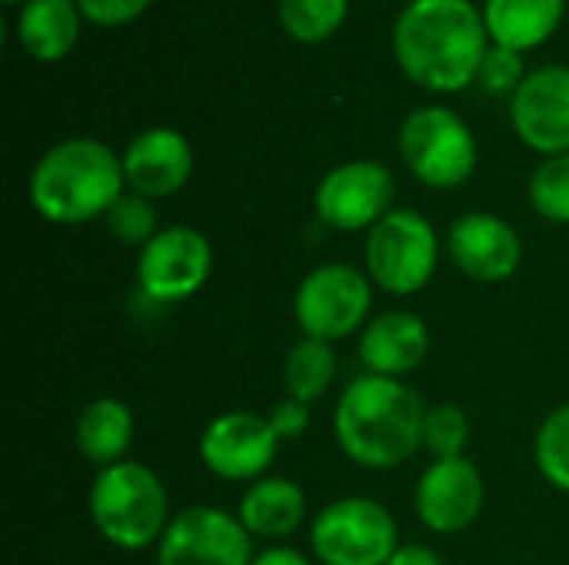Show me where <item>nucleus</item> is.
<instances>
[{
	"label": "nucleus",
	"instance_id": "nucleus-1",
	"mask_svg": "<svg viewBox=\"0 0 569 565\" xmlns=\"http://www.w3.org/2000/svg\"><path fill=\"white\" fill-rule=\"evenodd\" d=\"M487 50L490 33L473 0H410L393 23L400 70L433 93H457L477 83Z\"/></svg>",
	"mask_w": 569,
	"mask_h": 565
},
{
	"label": "nucleus",
	"instance_id": "nucleus-2",
	"mask_svg": "<svg viewBox=\"0 0 569 565\" xmlns=\"http://www.w3.org/2000/svg\"><path fill=\"white\" fill-rule=\"evenodd\" d=\"M427 406L400 380L357 376L333 413V433L340 450L367 470H393L417 456L423 446Z\"/></svg>",
	"mask_w": 569,
	"mask_h": 565
},
{
	"label": "nucleus",
	"instance_id": "nucleus-3",
	"mask_svg": "<svg viewBox=\"0 0 569 565\" xmlns=\"http://www.w3.org/2000/svg\"><path fill=\"white\" fill-rule=\"evenodd\" d=\"M123 163L107 143L70 137L37 160L30 173V203L43 220L73 226L107 216L123 196Z\"/></svg>",
	"mask_w": 569,
	"mask_h": 565
},
{
	"label": "nucleus",
	"instance_id": "nucleus-4",
	"mask_svg": "<svg viewBox=\"0 0 569 565\" xmlns=\"http://www.w3.org/2000/svg\"><path fill=\"white\" fill-rule=\"evenodd\" d=\"M167 490L160 476L143 463H113L97 473L90 486V516L97 533L117 549H147L163 539Z\"/></svg>",
	"mask_w": 569,
	"mask_h": 565
},
{
	"label": "nucleus",
	"instance_id": "nucleus-5",
	"mask_svg": "<svg viewBox=\"0 0 569 565\" xmlns=\"http://www.w3.org/2000/svg\"><path fill=\"white\" fill-rule=\"evenodd\" d=\"M400 157L407 170L433 186L453 190L477 170V137L450 107H420L400 127Z\"/></svg>",
	"mask_w": 569,
	"mask_h": 565
},
{
	"label": "nucleus",
	"instance_id": "nucleus-6",
	"mask_svg": "<svg viewBox=\"0 0 569 565\" xmlns=\"http://www.w3.org/2000/svg\"><path fill=\"white\" fill-rule=\"evenodd\" d=\"M437 256V230L417 210H390L377 226L367 230V276L393 296L420 293L433 280Z\"/></svg>",
	"mask_w": 569,
	"mask_h": 565
},
{
	"label": "nucleus",
	"instance_id": "nucleus-7",
	"mask_svg": "<svg viewBox=\"0 0 569 565\" xmlns=\"http://www.w3.org/2000/svg\"><path fill=\"white\" fill-rule=\"evenodd\" d=\"M310 546L323 565H387L400 549L393 516L363 496L330 503L310 529Z\"/></svg>",
	"mask_w": 569,
	"mask_h": 565
},
{
	"label": "nucleus",
	"instance_id": "nucleus-8",
	"mask_svg": "<svg viewBox=\"0 0 569 565\" xmlns=\"http://www.w3.org/2000/svg\"><path fill=\"white\" fill-rule=\"evenodd\" d=\"M373 290L370 276L347 266V263H327L317 266L293 296V316L310 340H343L357 333L370 316Z\"/></svg>",
	"mask_w": 569,
	"mask_h": 565
},
{
	"label": "nucleus",
	"instance_id": "nucleus-9",
	"mask_svg": "<svg viewBox=\"0 0 569 565\" xmlns=\"http://www.w3.org/2000/svg\"><path fill=\"white\" fill-rule=\"evenodd\" d=\"M213 273V246L193 226L160 230L137 260V283L157 303H180L207 286Z\"/></svg>",
	"mask_w": 569,
	"mask_h": 565
},
{
	"label": "nucleus",
	"instance_id": "nucleus-10",
	"mask_svg": "<svg viewBox=\"0 0 569 565\" xmlns=\"http://www.w3.org/2000/svg\"><path fill=\"white\" fill-rule=\"evenodd\" d=\"M250 533L240 516L217 506H190L170 519L157 565H250Z\"/></svg>",
	"mask_w": 569,
	"mask_h": 565
},
{
	"label": "nucleus",
	"instance_id": "nucleus-11",
	"mask_svg": "<svg viewBox=\"0 0 569 565\" xmlns=\"http://www.w3.org/2000/svg\"><path fill=\"white\" fill-rule=\"evenodd\" d=\"M393 173L373 160H350L330 170L313 196L317 216L343 233L370 230L393 210Z\"/></svg>",
	"mask_w": 569,
	"mask_h": 565
},
{
	"label": "nucleus",
	"instance_id": "nucleus-12",
	"mask_svg": "<svg viewBox=\"0 0 569 565\" xmlns=\"http://www.w3.org/2000/svg\"><path fill=\"white\" fill-rule=\"evenodd\" d=\"M277 450L280 436L257 413H223L200 436V463L227 483L263 480Z\"/></svg>",
	"mask_w": 569,
	"mask_h": 565
},
{
	"label": "nucleus",
	"instance_id": "nucleus-13",
	"mask_svg": "<svg viewBox=\"0 0 569 565\" xmlns=\"http://www.w3.org/2000/svg\"><path fill=\"white\" fill-rule=\"evenodd\" d=\"M510 120L530 150L543 157L569 153V67L553 63L527 73L510 97Z\"/></svg>",
	"mask_w": 569,
	"mask_h": 565
},
{
	"label": "nucleus",
	"instance_id": "nucleus-14",
	"mask_svg": "<svg viewBox=\"0 0 569 565\" xmlns=\"http://www.w3.org/2000/svg\"><path fill=\"white\" fill-rule=\"evenodd\" d=\"M480 509H483V476L463 456L437 460L417 483V516L427 529L440 536L470 529Z\"/></svg>",
	"mask_w": 569,
	"mask_h": 565
},
{
	"label": "nucleus",
	"instance_id": "nucleus-15",
	"mask_svg": "<svg viewBox=\"0 0 569 565\" xmlns=\"http://www.w3.org/2000/svg\"><path fill=\"white\" fill-rule=\"evenodd\" d=\"M120 163H123V180L133 193L147 200H163L173 196L190 180L193 150L180 130L153 127L127 143Z\"/></svg>",
	"mask_w": 569,
	"mask_h": 565
},
{
	"label": "nucleus",
	"instance_id": "nucleus-16",
	"mask_svg": "<svg viewBox=\"0 0 569 565\" xmlns=\"http://www.w3.org/2000/svg\"><path fill=\"white\" fill-rule=\"evenodd\" d=\"M450 256L470 280L500 283L510 280L520 266V236L517 230L493 213H467L450 226Z\"/></svg>",
	"mask_w": 569,
	"mask_h": 565
},
{
	"label": "nucleus",
	"instance_id": "nucleus-17",
	"mask_svg": "<svg viewBox=\"0 0 569 565\" xmlns=\"http://www.w3.org/2000/svg\"><path fill=\"white\" fill-rule=\"evenodd\" d=\"M430 353L427 323L410 310H390L363 326L360 336V360L367 373L400 380L413 373Z\"/></svg>",
	"mask_w": 569,
	"mask_h": 565
},
{
	"label": "nucleus",
	"instance_id": "nucleus-18",
	"mask_svg": "<svg viewBox=\"0 0 569 565\" xmlns=\"http://www.w3.org/2000/svg\"><path fill=\"white\" fill-rule=\"evenodd\" d=\"M563 10L567 0H487L483 23L490 43L527 53L557 33Z\"/></svg>",
	"mask_w": 569,
	"mask_h": 565
},
{
	"label": "nucleus",
	"instance_id": "nucleus-19",
	"mask_svg": "<svg viewBox=\"0 0 569 565\" xmlns=\"http://www.w3.org/2000/svg\"><path fill=\"white\" fill-rule=\"evenodd\" d=\"M237 516L250 536L283 539L303 523L307 496L297 483H290L283 476H263V480L250 483V490L240 500Z\"/></svg>",
	"mask_w": 569,
	"mask_h": 565
},
{
	"label": "nucleus",
	"instance_id": "nucleus-20",
	"mask_svg": "<svg viewBox=\"0 0 569 565\" xmlns=\"http://www.w3.org/2000/svg\"><path fill=\"white\" fill-rule=\"evenodd\" d=\"M77 0H27L17 13V40L33 60H60L80 37Z\"/></svg>",
	"mask_w": 569,
	"mask_h": 565
},
{
	"label": "nucleus",
	"instance_id": "nucleus-21",
	"mask_svg": "<svg viewBox=\"0 0 569 565\" xmlns=\"http://www.w3.org/2000/svg\"><path fill=\"white\" fill-rule=\"evenodd\" d=\"M130 443H133V413L127 410V403H120L113 396H103V400H93L80 413V420H77V446L100 470H107L113 463H123Z\"/></svg>",
	"mask_w": 569,
	"mask_h": 565
},
{
	"label": "nucleus",
	"instance_id": "nucleus-22",
	"mask_svg": "<svg viewBox=\"0 0 569 565\" xmlns=\"http://www.w3.org/2000/svg\"><path fill=\"white\" fill-rule=\"evenodd\" d=\"M337 376V353L330 343L323 340H310L303 336L290 353H287V363H283V383H287V393L300 403H313L320 400L330 383Z\"/></svg>",
	"mask_w": 569,
	"mask_h": 565
},
{
	"label": "nucleus",
	"instance_id": "nucleus-23",
	"mask_svg": "<svg viewBox=\"0 0 569 565\" xmlns=\"http://www.w3.org/2000/svg\"><path fill=\"white\" fill-rule=\"evenodd\" d=\"M350 13V0H280V23L297 43L330 40Z\"/></svg>",
	"mask_w": 569,
	"mask_h": 565
},
{
	"label": "nucleus",
	"instance_id": "nucleus-24",
	"mask_svg": "<svg viewBox=\"0 0 569 565\" xmlns=\"http://www.w3.org/2000/svg\"><path fill=\"white\" fill-rule=\"evenodd\" d=\"M530 203L550 223H569V153L547 157L530 173Z\"/></svg>",
	"mask_w": 569,
	"mask_h": 565
},
{
	"label": "nucleus",
	"instance_id": "nucleus-25",
	"mask_svg": "<svg viewBox=\"0 0 569 565\" xmlns=\"http://www.w3.org/2000/svg\"><path fill=\"white\" fill-rule=\"evenodd\" d=\"M537 466L550 486L569 493V403L543 420L537 433Z\"/></svg>",
	"mask_w": 569,
	"mask_h": 565
},
{
	"label": "nucleus",
	"instance_id": "nucleus-26",
	"mask_svg": "<svg viewBox=\"0 0 569 565\" xmlns=\"http://www.w3.org/2000/svg\"><path fill=\"white\" fill-rule=\"evenodd\" d=\"M107 230L120 240V243H127V246H147L157 233H160V226H157V210H153V203L147 200V196H140V193H123L110 210H107Z\"/></svg>",
	"mask_w": 569,
	"mask_h": 565
},
{
	"label": "nucleus",
	"instance_id": "nucleus-27",
	"mask_svg": "<svg viewBox=\"0 0 569 565\" xmlns=\"http://www.w3.org/2000/svg\"><path fill=\"white\" fill-rule=\"evenodd\" d=\"M470 440V423L467 413L453 403H440L427 410V426H423V446L437 460H457L463 456Z\"/></svg>",
	"mask_w": 569,
	"mask_h": 565
},
{
	"label": "nucleus",
	"instance_id": "nucleus-28",
	"mask_svg": "<svg viewBox=\"0 0 569 565\" xmlns=\"http://www.w3.org/2000/svg\"><path fill=\"white\" fill-rule=\"evenodd\" d=\"M477 80L493 97H507V93L513 97L520 90V83L527 80V73H523V53L490 43V50H487V57L480 63V77Z\"/></svg>",
	"mask_w": 569,
	"mask_h": 565
},
{
	"label": "nucleus",
	"instance_id": "nucleus-29",
	"mask_svg": "<svg viewBox=\"0 0 569 565\" xmlns=\"http://www.w3.org/2000/svg\"><path fill=\"white\" fill-rule=\"evenodd\" d=\"M153 0H77L83 20L97 27H123L133 23Z\"/></svg>",
	"mask_w": 569,
	"mask_h": 565
},
{
	"label": "nucleus",
	"instance_id": "nucleus-30",
	"mask_svg": "<svg viewBox=\"0 0 569 565\" xmlns=\"http://www.w3.org/2000/svg\"><path fill=\"white\" fill-rule=\"evenodd\" d=\"M270 426H273V433H277L280 440H297V436H303L307 426H310V406L300 403V400H293V396H287L283 403L273 406Z\"/></svg>",
	"mask_w": 569,
	"mask_h": 565
},
{
	"label": "nucleus",
	"instance_id": "nucleus-31",
	"mask_svg": "<svg viewBox=\"0 0 569 565\" xmlns=\"http://www.w3.org/2000/svg\"><path fill=\"white\" fill-rule=\"evenodd\" d=\"M387 565H443V559L427 546H400Z\"/></svg>",
	"mask_w": 569,
	"mask_h": 565
},
{
	"label": "nucleus",
	"instance_id": "nucleus-32",
	"mask_svg": "<svg viewBox=\"0 0 569 565\" xmlns=\"http://www.w3.org/2000/svg\"><path fill=\"white\" fill-rule=\"evenodd\" d=\"M250 565H310V559H307L303 553H297V549H287V546H270V549L257 553Z\"/></svg>",
	"mask_w": 569,
	"mask_h": 565
},
{
	"label": "nucleus",
	"instance_id": "nucleus-33",
	"mask_svg": "<svg viewBox=\"0 0 569 565\" xmlns=\"http://www.w3.org/2000/svg\"><path fill=\"white\" fill-rule=\"evenodd\" d=\"M3 3H7V7H10V3H27V0H3Z\"/></svg>",
	"mask_w": 569,
	"mask_h": 565
}]
</instances>
